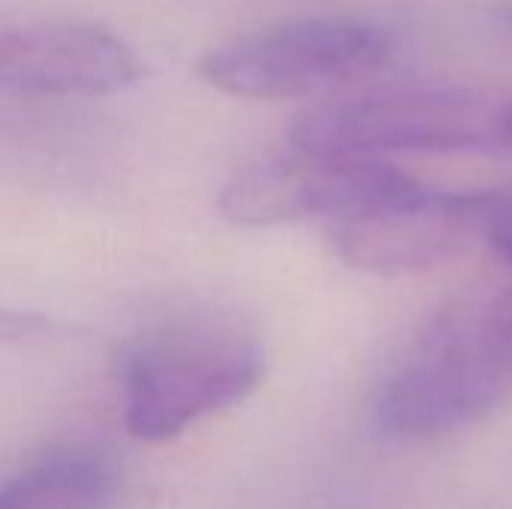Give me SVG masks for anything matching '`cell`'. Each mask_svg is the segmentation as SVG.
I'll use <instances>...</instances> for the list:
<instances>
[{"label":"cell","mask_w":512,"mask_h":509,"mask_svg":"<svg viewBox=\"0 0 512 509\" xmlns=\"http://www.w3.org/2000/svg\"><path fill=\"white\" fill-rule=\"evenodd\" d=\"M512 393V351L489 297H465L432 315L396 354L372 399V426L393 444L441 441Z\"/></svg>","instance_id":"cell-1"},{"label":"cell","mask_w":512,"mask_h":509,"mask_svg":"<svg viewBox=\"0 0 512 509\" xmlns=\"http://www.w3.org/2000/svg\"><path fill=\"white\" fill-rule=\"evenodd\" d=\"M267 375L258 336L225 315H195L141 333L123 351L126 432L165 444L198 420L246 402Z\"/></svg>","instance_id":"cell-2"},{"label":"cell","mask_w":512,"mask_h":509,"mask_svg":"<svg viewBox=\"0 0 512 509\" xmlns=\"http://www.w3.org/2000/svg\"><path fill=\"white\" fill-rule=\"evenodd\" d=\"M504 108V93L468 84H381L315 102L294 117L288 144L348 159L501 150Z\"/></svg>","instance_id":"cell-3"},{"label":"cell","mask_w":512,"mask_h":509,"mask_svg":"<svg viewBox=\"0 0 512 509\" xmlns=\"http://www.w3.org/2000/svg\"><path fill=\"white\" fill-rule=\"evenodd\" d=\"M393 54L387 27L357 15H312L267 24L210 48L198 72L222 93L294 99L369 75Z\"/></svg>","instance_id":"cell-4"},{"label":"cell","mask_w":512,"mask_h":509,"mask_svg":"<svg viewBox=\"0 0 512 509\" xmlns=\"http://www.w3.org/2000/svg\"><path fill=\"white\" fill-rule=\"evenodd\" d=\"M492 201L495 192H441L408 177L402 186L330 219V243L345 264L363 273H423L486 234Z\"/></svg>","instance_id":"cell-5"},{"label":"cell","mask_w":512,"mask_h":509,"mask_svg":"<svg viewBox=\"0 0 512 509\" xmlns=\"http://www.w3.org/2000/svg\"><path fill=\"white\" fill-rule=\"evenodd\" d=\"M405 180L408 174L387 159L327 156L288 144L237 168L219 189V213L243 228L336 219Z\"/></svg>","instance_id":"cell-6"},{"label":"cell","mask_w":512,"mask_h":509,"mask_svg":"<svg viewBox=\"0 0 512 509\" xmlns=\"http://www.w3.org/2000/svg\"><path fill=\"white\" fill-rule=\"evenodd\" d=\"M147 63L120 33L93 21H30L0 30V90L45 99H99L141 84Z\"/></svg>","instance_id":"cell-7"},{"label":"cell","mask_w":512,"mask_h":509,"mask_svg":"<svg viewBox=\"0 0 512 509\" xmlns=\"http://www.w3.org/2000/svg\"><path fill=\"white\" fill-rule=\"evenodd\" d=\"M117 468L96 447H60L0 486V509H105Z\"/></svg>","instance_id":"cell-8"},{"label":"cell","mask_w":512,"mask_h":509,"mask_svg":"<svg viewBox=\"0 0 512 509\" xmlns=\"http://www.w3.org/2000/svg\"><path fill=\"white\" fill-rule=\"evenodd\" d=\"M66 333V327L42 312L0 306V345H33Z\"/></svg>","instance_id":"cell-9"},{"label":"cell","mask_w":512,"mask_h":509,"mask_svg":"<svg viewBox=\"0 0 512 509\" xmlns=\"http://www.w3.org/2000/svg\"><path fill=\"white\" fill-rule=\"evenodd\" d=\"M489 246L512 264V195H498L495 192V201H492V213H489V222H486V234Z\"/></svg>","instance_id":"cell-10"},{"label":"cell","mask_w":512,"mask_h":509,"mask_svg":"<svg viewBox=\"0 0 512 509\" xmlns=\"http://www.w3.org/2000/svg\"><path fill=\"white\" fill-rule=\"evenodd\" d=\"M489 309H492V321H495L498 333L512 348V285L489 297Z\"/></svg>","instance_id":"cell-11"},{"label":"cell","mask_w":512,"mask_h":509,"mask_svg":"<svg viewBox=\"0 0 512 509\" xmlns=\"http://www.w3.org/2000/svg\"><path fill=\"white\" fill-rule=\"evenodd\" d=\"M501 150L512 153V93L507 96V108H504V135H501Z\"/></svg>","instance_id":"cell-12"}]
</instances>
